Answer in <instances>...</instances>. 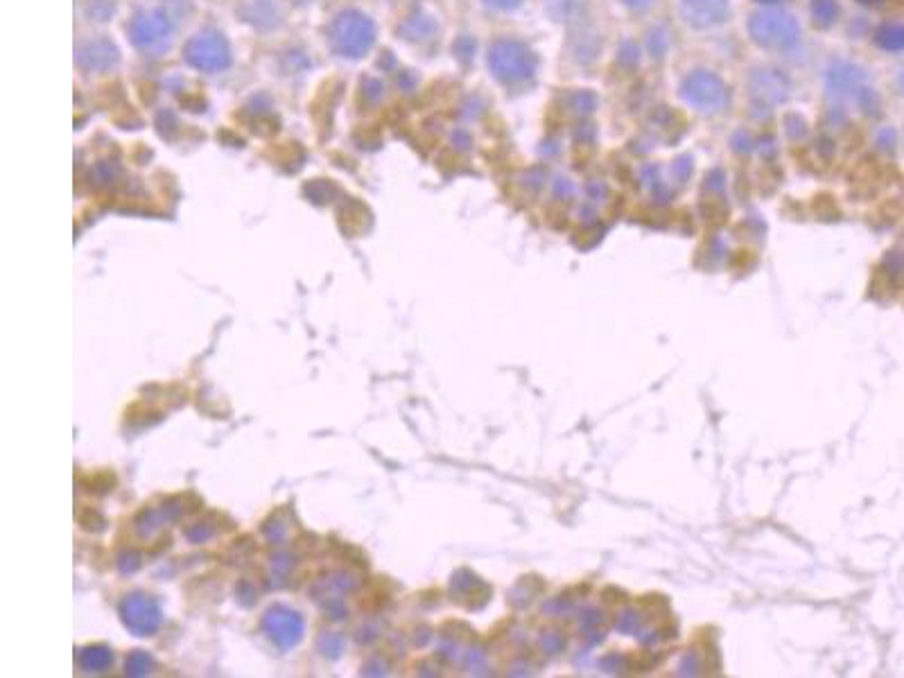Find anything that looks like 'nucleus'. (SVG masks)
Instances as JSON below:
<instances>
[{"label":"nucleus","instance_id":"nucleus-1","mask_svg":"<svg viewBox=\"0 0 904 678\" xmlns=\"http://www.w3.org/2000/svg\"><path fill=\"white\" fill-rule=\"evenodd\" d=\"M328 41L337 55L358 59L371 50L373 41H376V28H373V21L369 16L349 10L339 14L337 19L330 23Z\"/></svg>","mask_w":904,"mask_h":678},{"label":"nucleus","instance_id":"nucleus-2","mask_svg":"<svg viewBox=\"0 0 904 678\" xmlns=\"http://www.w3.org/2000/svg\"><path fill=\"white\" fill-rule=\"evenodd\" d=\"M129 37L143 55H163L172 46V23L163 12L147 10L136 14L129 23Z\"/></svg>","mask_w":904,"mask_h":678},{"label":"nucleus","instance_id":"nucleus-3","mask_svg":"<svg viewBox=\"0 0 904 678\" xmlns=\"http://www.w3.org/2000/svg\"><path fill=\"white\" fill-rule=\"evenodd\" d=\"M186 62L202 73H220L231 64V48L222 34L202 32L184 48Z\"/></svg>","mask_w":904,"mask_h":678},{"label":"nucleus","instance_id":"nucleus-4","mask_svg":"<svg viewBox=\"0 0 904 678\" xmlns=\"http://www.w3.org/2000/svg\"><path fill=\"white\" fill-rule=\"evenodd\" d=\"M123 620L136 636H152L161 624V611L156 602L145 595H132L127 597L123 606H120Z\"/></svg>","mask_w":904,"mask_h":678},{"label":"nucleus","instance_id":"nucleus-5","mask_svg":"<svg viewBox=\"0 0 904 678\" xmlns=\"http://www.w3.org/2000/svg\"><path fill=\"white\" fill-rule=\"evenodd\" d=\"M265 631L269 633L276 645L281 647H294L301 640V617L292 611H283V608H274L265 615Z\"/></svg>","mask_w":904,"mask_h":678},{"label":"nucleus","instance_id":"nucleus-6","mask_svg":"<svg viewBox=\"0 0 904 678\" xmlns=\"http://www.w3.org/2000/svg\"><path fill=\"white\" fill-rule=\"evenodd\" d=\"M77 62H80L86 71H107V68L116 66L118 50L113 48V43L107 39L86 41L80 52H77Z\"/></svg>","mask_w":904,"mask_h":678},{"label":"nucleus","instance_id":"nucleus-7","mask_svg":"<svg viewBox=\"0 0 904 678\" xmlns=\"http://www.w3.org/2000/svg\"><path fill=\"white\" fill-rule=\"evenodd\" d=\"M80 660H82V667L86 669V672H102L104 667L111 665V654L102 647H93V649H86Z\"/></svg>","mask_w":904,"mask_h":678},{"label":"nucleus","instance_id":"nucleus-8","mask_svg":"<svg viewBox=\"0 0 904 678\" xmlns=\"http://www.w3.org/2000/svg\"><path fill=\"white\" fill-rule=\"evenodd\" d=\"M493 3H507V0H493Z\"/></svg>","mask_w":904,"mask_h":678}]
</instances>
